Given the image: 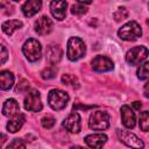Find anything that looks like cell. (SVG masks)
Instances as JSON below:
<instances>
[{"label":"cell","instance_id":"obj_1","mask_svg":"<svg viewBox=\"0 0 149 149\" xmlns=\"http://www.w3.org/2000/svg\"><path fill=\"white\" fill-rule=\"evenodd\" d=\"M86 52L85 43L79 37H71L68 41V50L66 55L70 61H78L80 59Z\"/></svg>","mask_w":149,"mask_h":149},{"label":"cell","instance_id":"obj_2","mask_svg":"<svg viewBox=\"0 0 149 149\" xmlns=\"http://www.w3.org/2000/svg\"><path fill=\"white\" fill-rule=\"evenodd\" d=\"M118 35L125 41H135L142 35V29L136 21H129L119 29Z\"/></svg>","mask_w":149,"mask_h":149},{"label":"cell","instance_id":"obj_3","mask_svg":"<svg viewBox=\"0 0 149 149\" xmlns=\"http://www.w3.org/2000/svg\"><path fill=\"white\" fill-rule=\"evenodd\" d=\"M109 114L105 111H95L91 114L88 127L93 130H105L109 127Z\"/></svg>","mask_w":149,"mask_h":149},{"label":"cell","instance_id":"obj_4","mask_svg":"<svg viewBox=\"0 0 149 149\" xmlns=\"http://www.w3.org/2000/svg\"><path fill=\"white\" fill-rule=\"evenodd\" d=\"M69 101V95L61 90H51L48 94V102L50 107L55 111H61L65 108Z\"/></svg>","mask_w":149,"mask_h":149},{"label":"cell","instance_id":"obj_5","mask_svg":"<svg viewBox=\"0 0 149 149\" xmlns=\"http://www.w3.org/2000/svg\"><path fill=\"white\" fill-rule=\"evenodd\" d=\"M22 51H23V55L26 56V58L29 62H35L41 57L42 48H41V44L37 40L28 38L24 42L23 47H22Z\"/></svg>","mask_w":149,"mask_h":149},{"label":"cell","instance_id":"obj_6","mask_svg":"<svg viewBox=\"0 0 149 149\" xmlns=\"http://www.w3.org/2000/svg\"><path fill=\"white\" fill-rule=\"evenodd\" d=\"M149 55V50L146 47H134L126 54V61L130 65H137L141 62H143Z\"/></svg>","mask_w":149,"mask_h":149},{"label":"cell","instance_id":"obj_7","mask_svg":"<svg viewBox=\"0 0 149 149\" xmlns=\"http://www.w3.org/2000/svg\"><path fill=\"white\" fill-rule=\"evenodd\" d=\"M116 133H118L120 141L122 143H125L127 147H129L132 149H142L143 148L144 144H143L142 140H140V137H137L135 134H133L128 130H121V129H119Z\"/></svg>","mask_w":149,"mask_h":149},{"label":"cell","instance_id":"obj_8","mask_svg":"<svg viewBox=\"0 0 149 149\" xmlns=\"http://www.w3.org/2000/svg\"><path fill=\"white\" fill-rule=\"evenodd\" d=\"M24 108L30 112H40L42 109L41 95L38 91L31 90L28 92L27 97L24 98Z\"/></svg>","mask_w":149,"mask_h":149},{"label":"cell","instance_id":"obj_9","mask_svg":"<svg viewBox=\"0 0 149 149\" xmlns=\"http://www.w3.org/2000/svg\"><path fill=\"white\" fill-rule=\"evenodd\" d=\"M63 127L70 133H79L81 129L80 115L77 112H72L71 114H69L63 121Z\"/></svg>","mask_w":149,"mask_h":149},{"label":"cell","instance_id":"obj_10","mask_svg":"<svg viewBox=\"0 0 149 149\" xmlns=\"http://www.w3.org/2000/svg\"><path fill=\"white\" fill-rule=\"evenodd\" d=\"M92 69L95 72H106V71H111L114 66L112 59H109L106 56H97L92 59L91 62Z\"/></svg>","mask_w":149,"mask_h":149},{"label":"cell","instance_id":"obj_11","mask_svg":"<svg viewBox=\"0 0 149 149\" xmlns=\"http://www.w3.org/2000/svg\"><path fill=\"white\" fill-rule=\"evenodd\" d=\"M121 120L122 123L126 128H134L136 125V119H135V113L128 105H123L121 107Z\"/></svg>","mask_w":149,"mask_h":149},{"label":"cell","instance_id":"obj_12","mask_svg":"<svg viewBox=\"0 0 149 149\" xmlns=\"http://www.w3.org/2000/svg\"><path fill=\"white\" fill-rule=\"evenodd\" d=\"M84 141L91 149H101L107 141V136L105 134H91L85 136Z\"/></svg>","mask_w":149,"mask_h":149},{"label":"cell","instance_id":"obj_13","mask_svg":"<svg viewBox=\"0 0 149 149\" xmlns=\"http://www.w3.org/2000/svg\"><path fill=\"white\" fill-rule=\"evenodd\" d=\"M66 7H68L66 1H51L50 2V12L52 16L59 21L63 20L66 15Z\"/></svg>","mask_w":149,"mask_h":149},{"label":"cell","instance_id":"obj_14","mask_svg":"<svg viewBox=\"0 0 149 149\" xmlns=\"http://www.w3.org/2000/svg\"><path fill=\"white\" fill-rule=\"evenodd\" d=\"M35 30L40 35H48L52 30V22H51V20L48 16H45V15L38 17L35 21Z\"/></svg>","mask_w":149,"mask_h":149},{"label":"cell","instance_id":"obj_15","mask_svg":"<svg viewBox=\"0 0 149 149\" xmlns=\"http://www.w3.org/2000/svg\"><path fill=\"white\" fill-rule=\"evenodd\" d=\"M20 112L19 104L15 99H7L2 105V114L8 118H13L17 115Z\"/></svg>","mask_w":149,"mask_h":149},{"label":"cell","instance_id":"obj_16","mask_svg":"<svg viewBox=\"0 0 149 149\" xmlns=\"http://www.w3.org/2000/svg\"><path fill=\"white\" fill-rule=\"evenodd\" d=\"M63 56V51L59 45L51 44L47 48V59L51 64H57Z\"/></svg>","mask_w":149,"mask_h":149},{"label":"cell","instance_id":"obj_17","mask_svg":"<svg viewBox=\"0 0 149 149\" xmlns=\"http://www.w3.org/2000/svg\"><path fill=\"white\" fill-rule=\"evenodd\" d=\"M42 2L38 0H29L26 1L22 6V12L27 17H30L33 15H35L40 9H41Z\"/></svg>","mask_w":149,"mask_h":149},{"label":"cell","instance_id":"obj_18","mask_svg":"<svg viewBox=\"0 0 149 149\" xmlns=\"http://www.w3.org/2000/svg\"><path fill=\"white\" fill-rule=\"evenodd\" d=\"M24 121H26V118H24V115L21 114V113H19L17 115L13 116V118L8 121V123H7V129H8V132H10V133H16L19 129H21V127L23 126Z\"/></svg>","mask_w":149,"mask_h":149},{"label":"cell","instance_id":"obj_19","mask_svg":"<svg viewBox=\"0 0 149 149\" xmlns=\"http://www.w3.org/2000/svg\"><path fill=\"white\" fill-rule=\"evenodd\" d=\"M14 84V76L9 71L0 72V87L1 90H9Z\"/></svg>","mask_w":149,"mask_h":149},{"label":"cell","instance_id":"obj_20","mask_svg":"<svg viewBox=\"0 0 149 149\" xmlns=\"http://www.w3.org/2000/svg\"><path fill=\"white\" fill-rule=\"evenodd\" d=\"M2 30L7 35H12L16 29H20L22 27V22L19 20H8L2 23Z\"/></svg>","mask_w":149,"mask_h":149},{"label":"cell","instance_id":"obj_21","mask_svg":"<svg viewBox=\"0 0 149 149\" xmlns=\"http://www.w3.org/2000/svg\"><path fill=\"white\" fill-rule=\"evenodd\" d=\"M140 128L143 132H149V112L148 111H143L140 113Z\"/></svg>","mask_w":149,"mask_h":149},{"label":"cell","instance_id":"obj_22","mask_svg":"<svg viewBox=\"0 0 149 149\" xmlns=\"http://www.w3.org/2000/svg\"><path fill=\"white\" fill-rule=\"evenodd\" d=\"M137 77L141 80L149 79V62H146L141 64L137 69Z\"/></svg>","mask_w":149,"mask_h":149},{"label":"cell","instance_id":"obj_23","mask_svg":"<svg viewBox=\"0 0 149 149\" xmlns=\"http://www.w3.org/2000/svg\"><path fill=\"white\" fill-rule=\"evenodd\" d=\"M85 5H90V2H85V3H83L81 1H79V2L72 5V7H71V13L74 14V15H81V14H85V13H86V7H85Z\"/></svg>","mask_w":149,"mask_h":149},{"label":"cell","instance_id":"obj_24","mask_svg":"<svg viewBox=\"0 0 149 149\" xmlns=\"http://www.w3.org/2000/svg\"><path fill=\"white\" fill-rule=\"evenodd\" d=\"M56 73H57V69L55 68V66H49V68H47V69H44L42 72H41V77L43 78V79H52L55 76H56Z\"/></svg>","mask_w":149,"mask_h":149},{"label":"cell","instance_id":"obj_25","mask_svg":"<svg viewBox=\"0 0 149 149\" xmlns=\"http://www.w3.org/2000/svg\"><path fill=\"white\" fill-rule=\"evenodd\" d=\"M62 81H63L65 85L78 86V80H77V78H76L73 74H70V73L63 74V76H62Z\"/></svg>","mask_w":149,"mask_h":149},{"label":"cell","instance_id":"obj_26","mask_svg":"<svg viewBox=\"0 0 149 149\" xmlns=\"http://www.w3.org/2000/svg\"><path fill=\"white\" fill-rule=\"evenodd\" d=\"M128 17V10L126 7H119L118 10L114 13V19L115 21H122Z\"/></svg>","mask_w":149,"mask_h":149},{"label":"cell","instance_id":"obj_27","mask_svg":"<svg viewBox=\"0 0 149 149\" xmlns=\"http://www.w3.org/2000/svg\"><path fill=\"white\" fill-rule=\"evenodd\" d=\"M6 149H26V143L20 139H14Z\"/></svg>","mask_w":149,"mask_h":149},{"label":"cell","instance_id":"obj_28","mask_svg":"<svg viewBox=\"0 0 149 149\" xmlns=\"http://www.w3.org/2000/svg\"><path fill=\"white\" fill-rule=\"evenodd\" d=\"M41 122H42V126L47 129H50L55 126V119L52 116H44Z\"/></svg>","mask_w":149,"mask_h":149},{"label":"cell","instance_id":"obj_29","mask_svg":"<svg viewBox=\"0 0 149 149\" xmlns=\"http://www.w3.org/2000/svg\"><path fill=\"white\" fill-rule=\"evenodd\" d=\"M28 81L27 80H24V79H22L21 81H20V84L16 86V92H22V91H24V90H27L28 88Z\"/></svg>","mask_w":149,"mask_h":149},{"label":"cell","instance_id":"obj_30","mask_svg":"<svg viewBox=\"0 0 149 149\" xmlns=\"http://www.w3.org/2000/svg\"><path fill=\"white\" fill-rule=\"evenodd\" d=\"M7 59V50L5 45H1V64H3Z\"/></svg>","mask_w":149,"mask_h":149},{"label":"cell","instance_id":"obj_31","mask_svg":"<svg viewBox=\"0 0 149 149\" xmlns=\"http://www.w3.org/2000/svg\"><path fill=\"white\" fill-rule=\"evenodd\" d=\"M143 92H144V95H146L147 98H149V80L146 83V85H144V87H143Z\"/></svg>","mask_w":149,"mask_h":149},{"label":"cell","instance_id":"obj_32","mask_svg":"<svg viewBox=\"0 0 149 149\" xmlns=\"http://www.w3.org/2000/svg\"><path fill=\"white\" fill-rule=\"evenodd\" d=\"M133 106H134V108H135V109H140L142 105H141V102H140V101H134V102H133Z\"/></svg>","mask_w":149,"mask_h":149},{"label":"cell","instance_id":"obj_33","mask_svg":"<svg viewBox=\"0 0 149 149\" xmlns=\"http://www.w3.org/2000/svg\"><path fill=\"white\" fill-rule=\"evenodd\" d=\"M71 149H85V148H83V147H79V146H76V147H72Z\"/></svg>","mask_w":149,"mask_h":149}]
</instances>
